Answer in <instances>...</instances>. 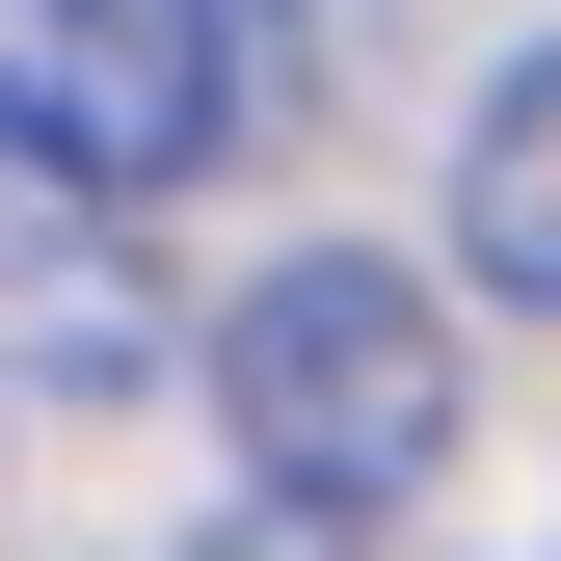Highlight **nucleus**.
Listing matches in <instances>:
<instances>
[{
  "label": "nucleus",
  "instance_id": "nucleus-1",
  "mask_svg": "<svg viewBox=\"0 0 561 561\" xmlns=\"http://www.w3.org/2000/svg\"><path fill=\"white\" fill-rule=\"evenodd\" d=\"M455 267H401V241H267L241 295H215V428L267 508H321V535H375V508H428L455 481Z\"/></svg>",
  "mask_w": 561,
  "mask_h": 561
},
{
  "label": "nucleus",
  "instance_id": "nucleus-2",
  "mask_svg": "<svg viewBox=\"0 0 561 561\" xmlns=\"http://www.w3.org/2000/svg\"><path fill=\"white\" fill-rule=\"evenodd\" d=\"M267 107H295V0H0V161L81 215L215 187Z\"/></svg>",
  "mask_w": 561,
  "mask_h": 561
},
{
  "label": "nucleus",
  "instance_id": "nucleus-3",
  "mask_svg": "<svg viewBox=\"0 0 561 561\" xmlns=\"http://www.w3.org/2000/svg\"><path fill=\"white\" fill-rule=\"evenodd\" d=\"M455 295H508V321H561V27L481 81V134H455Z\"/></svg>",
  "mask_w": 561,
  "mask_h": 561
}]
</instances>
